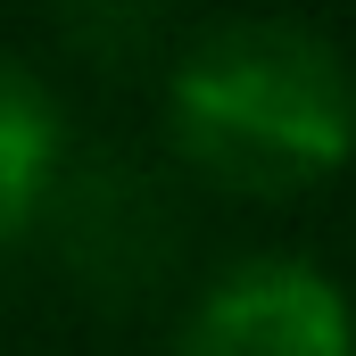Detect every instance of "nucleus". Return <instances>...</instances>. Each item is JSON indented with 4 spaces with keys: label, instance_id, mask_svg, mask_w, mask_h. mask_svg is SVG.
<instances>
[{
    "label": "nucleus",
    "instance_id": "1",
    "mask_svg": "<svg viewBox=\"0 0 356 356\" xmlns=\"http://www.w3.org/2000/svg\"><path fill=\"white\" fill-rule=\"evenodd\" d=\"M166 133L224 191H307L356 158V67L323 25L216 17L166 67Z\"/></svg>",
    "mask_w": 356,
    "mask_h": 356
},
{
    "label": "nucleus",
    "instance_id": "2",
    "mask_svg": "<svg viewBox=\"0 0 356 356\" xmlns=\"http://www.w3.org/2000/svg\"><path fill=\"white\" fill-rule=\"evenodd\" d=\"M175 356H356V298L315 257L257 249L207 273Z\"/></svg>",
    "mask_w": 356,
    "mask_h": 356
},
{
    "label": "nucleus",
    "instance_id": "3",
    "mask_svg": "<svg viewBox=\"0 0 356 356\" xmlns=\"http://www.w3.org/2000/svg\"><path fill=\"white\" fill-rule=\"evenodd\" d=\"M58 175H67V116L25 58L0 50V241L58 199Z\"/></svg>",
    "mask_w": 356,
    "mask_h": 356
}]
</instances>
